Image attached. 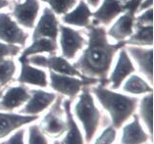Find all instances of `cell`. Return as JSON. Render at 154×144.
I'll use <instances>...</instances> for the list:
<instances>
[{"label": "cell", "instance_id": "37", "mask_svg": "<svg viewBox=\"0 0 154 144\" xmlns=\"http://www.w3.org/2000/svg\"><path fill=\"white\" fill-rule=\"evenodd\" d=\"M3 92H4V89H1L0 90V97L2 96V94H3Z\"/></svg>", "mask_w": 154, "mask_h": 144}, {"label": "cell", "instance_id": "2", "mask_svg": "<svg viewBox=\"0 0 154 144\" xmlns=\"http://www.w3.org/2000/svg\"><path fill=\"white\" fill-rule=\"evenodd\" d=\"M91 91L96 97L102 108L109 114L110 126L117 130L134 115L140 101L137 97L116 92L115 90L106 88L105 85L100 83L92 85Z\"/></svg>", "mask_w": 154, "mask_h": 144}, {"label": "cell", "instance_id": "39", "mask_svg": "<svg viewBox=\"0 0 154 144\" xmlns=\"http://www.w3.org/2000/svg\"><path fill=\"white\" fill-rule=\"evenodd\" d=\"M142 144H152L151 142H150V143H147V142H145V143H142Z\"/></svg>", "mask_w": 154, "mask_h": 144}, {"label": "cell", "instance_id": "5", "mask_svg": "<svg viewBox=\"0 0 154 144\" xmlns=\"http://www.w3.org/2000/svg\"><path fill=\"white\" fill-rule=\"evenodd\" d=\"M63 100V95H57L50 109L38 124L41 131L51 138H59L65 134L67 130L65 113L62 106Z\"/></svg>", "mask_w": 154, "mask_h": 144}, {"label": "cell", "instance_id": "26", "mask_svg": "<svg viewBox=\"0 0 154 144\" xmlns=\"http://www.w3.org/2000/svg\"><path fill=\"white\" fill-rule=\"evenodd\" d=\"M17 73V65L12 59L0 60V90L12 81Z\"/></svg>", "mask_w": 154, "mask_h": 144}, {"label": "cell", "instance_id": "7", "mask_svg": "<svg viewBox=\"0 0 154 144\" xmlns=\"http://www.w3.org/2000/svg\"><path fill=\"white\" fill-rule=\"evenodd\" d=\"M29 62L32 65L40 68H46L51 72L57 74H63L68 75H74L78 78H85L84 77L76 68L74 67L73 64L69 62V60L64 58L63 56H43V55H32L29 56Z\"/></svg>", "mask_w": 154, "mask_h": 144}, {"label": "cell", "instance_id": "3", "mask_svg": "<svg viewBox=\"0 0 154 144\" xmlns=\"http://www.w3.org/2000/svg\"><path fill=\"white\" fill-rule=\"evenodd\" d=\"M74 114L85 131V144L91 143L100 128L109 123L106 117L97 108L89 86L82 88L78 102L75 104Z\"/></svg>", "mask_w": 154, "mask_h": 144}, {"label": "cell", "instance_id": "40", "mask_svg": "<svg viewBox=\"0 0 154 144\" xmlns=\"http://www.w3.org/2000/svg\"><path fill=\"white\" fill-rule=\"evenodd\" d=\"M127 1V0H123V2H126Z\"/></svg>", "mask_w": 154, "mask_h": 144}, {"label": "cell", "instance_id": "38", "mask_svg": "<svg viewBox=\"0 0 154 144\" xmlns=\"http://www.w3.org/2000/svg\"><path fill=\"white\" fill-rule=\"evenodd\" d=\"M53 144H61V143H60V141H58V140H55Z\"/></svg>", "mask_w": 154, "mask_h": 144}, {"label": "cell", "instance_id": "35", "mask_svg": "<svg viewBox=\"0 0 154 144\" xmlns=\"http://www.w3.org/2000/svg\"><path fill=\"white\" fill-rule=\"evenodd\" d=\"M10 5V1L9 0H0V10L3 8H6Z\"/></svg>", "mask_w": 154, "mask_h": 144}, {"label": "cell", "instance_id": "30", "mask_svg": "<svg viewBox=\"0 0 154 144\" xmlns=\"http://www.w3.org/2000/svg\"><path fill=\"white\" fill-rule=\"evenodd\" d=\"M21 52V46L14 44H7L0 41V60L7 57H15Z\"/></svg>", "mask_w": 154, "mask_h": 144}, {"label": "cell", "instance_id": "22", "mask_svg": "<svg viewBox=\"0 0 154 144\" xmlns=\"http://www.w3.org/2000/svg\"><path fill=\"white\" fill-rule=\"evenodd\" d=\"M58 49L57 41L50 38H37L32 39L31 45L24 49L20 55L21 58H29L32 55L42 54V53H48L50 55H55Z\"/></svg>", "mask_w": 154, "mask_h": 144}, {"label": "cell", "instance_id": "29", "mask_svg": "<svg viewBox=\"0 0 154 144\" xmlns=\"http://www.w3.org/2000/svg\"><path fill=\"white\" fill-rule=\"evenodd\" d=\"M117 138V130L112 126L104 128L101 134L96 138L93 144H113Z\"/></svg>", "mask_w": 154, "mask_h": 144}, {"label": "cell", "instance_id": "24", "mask_svg": "<svg viewBox=\"0 0 154 144\" xmlns=\"http://www.w3.org/2000/svg\"><path fill=\"white\" fill-rule=\"evenodd\" d=\"M138 117L142 121L146 130H148V134L152 139L153 133V94L152 92L145 94V95L138 101Z\"/></svg>", "mask_w": 154, "mask_h": 144}, {"label": "cell", "instance_id": "14", "mask_svg": "<svg viewBox=\"0 0 154 144\" xmlns=\"http://www.w3.org/2000/svg\"><path fill=\"white\" fill-rule=\"evenodd\" d=\"M126 50L130 57L137 63L138 71L148 79L150 85L153 84V48L129 45Z\"/></svg>", "mask_w": 154, "mask_h": 144}, {"label": "cell", "instance_id": "28", "mask_svg": "<svg viewBox=\"0 0 154 144\" xmlns=\"http://www.w3.org/2000/svg\"><path fill=\"white\" fill-rule=\"evenodd\" d=\"M28 144H49L46 135L41 131L38 124H33L29 127Z\"/></svg>", "mask_w": 154, "mask_h": 144}, {"label": "cell", "instance_id": "9", "mask_svg": "<svg viewBox=\"0 0 154 144\" xmlns=\"http://www.w3.org/2000/svg\"><path fill=\"white\" fill-rule=\"evenodd\" d=\"M118 55L117 63L112 70L110 75L108 78V85H110V89L117 90L120 86L123 84V82L130 77L131 74L136 72V67H134L131 57L128 54L126 47L124 46L121 48Z\"/></svg>", "mask_w": 154, "mask_h": 144}, {"label": "cell", "instance_id": "18", "mask_svg": "<svg viewBox=\"0 0 154 144\" xmlns=\"http://www.w3.org/2000/svg\"><path fill=\"white\" fill-rule=\"evenodd\" d=\"M134 20H136V14L131 11H125L120 15L116 22L108 29L107 35L117 42L125 41L134 32Z\"/></svg>", "mask_w": 154, "mask_h": 144}, {"label": "cell", "instance_id": "21", "mask_svg": "<svg viewBox=\"0 0 154 144\" xmlns=\"http://www.w3.org/2000/svg\"><path fill=\"white\" fill-rule=\"evenodd\" d=\"M92 13L89 5L85 0H79L77 5L72 10L63 15L62 22L67 25L85 28L91 24Z\"/></svg>", "mask_w": 154, "mask_h": 144}, {"label": "cell", "instance_id": "33", "mask_svg": "<svg viewBox=\"0 0 154 144\" xmlns=\"http://www.w3.org/2000/svg\"><path fill=\"white\" fill-rule=\"evenodd\" d=\"M141 2L142 0H127L126 2H124V8H125V11H131L137 14Z\"/></svg>", "mask_w": 154, "mask_h": 144}, {"label": "cell", "instance_id": "1", "mask_svg": "<svg viewBox=\"0 0 154 144\" xmlns=\"http://www.w3.org/2000/svg\"><path fill=\"white\" fill-rule=\"evenodd\" d=\"M86 29L88 43L76 63L73 65L85 78H95L102 85H108V75L111 72L117 52L124 46L125 41L110 43L104 26L93 20Z\"/></svg>", "mask_w": 154, "mask_h": 144}, {"label": "cell", "instance_id": "11", "mask_svg": "<svg viewBox=\"0 0 154 144\" xmlns=\"http://www.w3.org/2000/svg\"><path fill=\"white\" fill-rule=\"evenodd\" d=\"M29 93H31V97L24 107L19 110V114L38 116L40 113L49 108L57 98L56 93L48 92L42 89H29Z\"/></svg>", "mask_w": 154, "mask_h": 144}, {"label": "cell", "instance_id": "25", "mask_svg": "<svg viewBox=\"0 0 154 144\" xmlns=\"http://www.w3.org/2000/svg\"><path fill=\"white\" fill-rule=\"evenodd\" d=\"M123 91L134 95L140 94H147L153 91L152 85L148 84V82L144 81L141 77L136 74H131L129 78L126 79L123 85Z\"/></svg>", "mask_w": 154, "mask_h": 144}, {"label": "cell", "instance_id": "4", "mask_svg": "<svg viewBox=\"0 0 154 144\" xmlns=\"http://www.w3.org/2000/svg\"><path fill=\"white\" fill-rule=\"evenodd\" d=\"M99 81L95 78H78L74 75L57 74L49 72V82L48 84L55 92L67 96L71 100H74L80 94L84 86H92L97 84Z\"/></svg>", "mask_w": 154, "mask_h": 144}, {"label": "cell", "instance_id": "20", "mask_svg": "<svg viewBox=\"0 0 154 144\" xmlns=\"http://www.w3.org/2000/svg\"><path fill=\"white\" fill-rule=\"evenodd\" d=\"M124 12L123 0H102L101 5L92 13V17L98 24L109 26Z\"/></svg>", "mask_w": 154, "mask_h": 144}, {"label": "cell", "instance_id": "19", "mask_svg": "<svg viewBox=\"0 0 154 144\" xmlns=\"http://www.w3.org/2000/svg\"><path fill=\"white\" fill-rule=\"evenodd\" d=\"M72 102L73 100L67 99L63 100V109L65 113V119L67 124V130L65 132V136L60 141L61 144H85L84 135L82 130L79 127V124L75 121L74 114L72 112Z\"/></svg>", "mask_w": 154, "mask_h": 144}, {"label": "cell", "instance_id": "31", "mask_svg": "<svg viewBox=\"0 0 154 144\" xmlns=\"http://www.w3.org/2000/svg\"><path fill=\"white\" fill-rule=\"evenodd\" d=\"M134 24L140 26H149L153 24V9L149 8L144 10L140 16H136Z\"/></svg>", "mask_w": 154, "mask_h": 144}, {"label": "cell", "instance_id": "13", "mask_svg": "<svg viewBox=\"0 0 154 144\" xmlns=\"http://www.w3.org/2000/svg\"><path fill=\"white\" fill-rule=\"evenodd\" d=\"M29 97V89L26 84L10 86L0 97V111L13 112L27 103Z\"/></svg>", "mask_w": 154, "mask_h": 144}, {"label": "cell", "instance_id": "23", "mask_svg": "<svg viewBox=\"0 0 154 144\" xmlns=\"http://www.w3.org/2000/svg\"><path fill=\"white\" fill-rule=\"evenodd\" d=\"M126 45L149 46L153 45V26H140L134 24V32L125 40Z\"/></svg>", "mask_w": 154, "mask_h": 144}, {"label": "cell", "instance_id": "27", "mask_svg": "<svg viewBox=\"0 0 154 144\" xmlns=\"http://www.w3.org/2000/svg\"><path fill=\"white\" fill-rule=\"evenodd\" d=\"M49 5V8L55 15H64L77 5L79 0H41Z\"/></svg>", "mask_w": 154, "mask_h": 144}, {"label": "cell", "instance_id": "17", "mask_svg": "<svg viewBox=\"0 0 154 144\" xmlns=\"http://www.w3.org/2000/svg\"><path fill=\"white\" fill-rule=\"evenodd\" d=\"M131 117H133V121L122 127L123 128L121 138H120V143L142 144L147 142L148 139H150V141H152L148 132L145 131L143 127H142L140 117H138L137 114H134Z\"/></svg>", "mask_w": 154, "mask_h": 144}, {"label": "cell", "instance_id": "34", "mask_svg": "<svg viewBox=\"0 0 154 144\" xmlns=\"http://www.w3.org/2000/svg\"><path fill=\"white\" fill-rule=\"evenodd\" d=\"M152 7H153V0H142V2L140 3V5L137 9V13L141 12V11H144L146 9L152 8Z\"/></svg>", "mask_w": 154, "mask_h": 144}, {"label": "cell", "instance_id": "12", "mask_svg": "<svg viewBox=\"0 0 154 144\" xmlns=\"http://www.w3.org/2000/svg\"><path fill=\"white\" fill-rule=\"evenodd\" d=\"M59 21L49 7H45L32 32V39L50 38L57 41L59 35Z\"/></svg>", "mask_w": 154, "mask_h": 144}, {"label": "cell", "instance_id": "8", "mask_svg": "<svg viewBox=\"0 0 154 144\" xmlns=\"http://www.w3.org/2000/svg\"><path fill=\"white\" fill-rule=\"evenodd\" d=\"M29 36V33L13 20L10 14L0 12V41L7 44L25 46Z\"/></svg>", "mask_w": 154, "mask_h": 144}, {"label": "cell", "instance_id": "36", "mask_svg": "<svg viewBox=\"0 0 154 144\" xmlns=\"http://www.w3.org/2000/svg\"><path fill=\"white\" fill-rule=\"evenodd\" d=\"M88 1V3L91 6H92V7H94V8H96L97 6L99 5V3H100V1L101 0H86Z\"/></svg>", "mask_w": 154, "mask_h": 144}, {"label": "cell", "instance_id": "32", "mask_svg": "<svg viewBox=\"0 0 154 144\" xmlns=\"http://www.w3.org/2000/svg\"><path fill=\"white\" fill-rule=\"evenodd\" d=\"M25 133L26 130L21 127L15 131V133H13L9 138L0 142V144H25Z\"/></svg>", "mask_w": 154, "mask_h": 144}, {"label": "cell", "instance_id": "16", "mask_svg": "<svg viewBox=\"0 0 154 144\" xmlns=\"http://www.w3.org/2000/svg\"><path fill=\"white\" fill-rule=\"evenodd\" d=\"M38 116H29L13 112L0 111V139L5 138L12 132L26 124H29L38 120Z\"/></svg>", "mask_w": 154, "mask_h": 144}, {"label": "cell", "instance_id": "15", "mask_svg": "<svg viewBox=\"0 0 154 144\" xmlns=\"http://www.w3.org/2000/svg\"><path fill=\"white\" fill-rule=\"evenodd\" d=\"M19 62L21 64V72L17 78V81L22 84H31L45 88L48 86L47 74L43 70L38 69L29 62L28 58L19 57Z\"/></svg>", "mask_w": 154, "mask_h": 144}, {"label": "cell", "instance_id": "6", "mask_svg": "<svg viewBox=\"0 0 154 144\" xmlns=\"http://www.w3.org/2000/svg\"><path fill=\"white\" fill-rule=\"evenodd\" d=\"M58 36L62 56L67 60L75 59L78 52L88 43V40L85 38L81 31H76L68 26L59 25Z\"/></svg>", "mask_w": 154, "mask_h": 144}, {"label": "cell", "instance_id": "10", "mask_svg": "<svg viewBox=\"0 0 154 144\" xmlns=\"http://www.w3.org/2000/svg\"><path fill=\"white\" fill-rule=\"evenodd\" d=\"M40 10L39 0H25L24 2H14L12 14L15 21L26 29L35 28Z\"/></svg>", "mask_w": 154, "mask_h": 144}]
</instances>
